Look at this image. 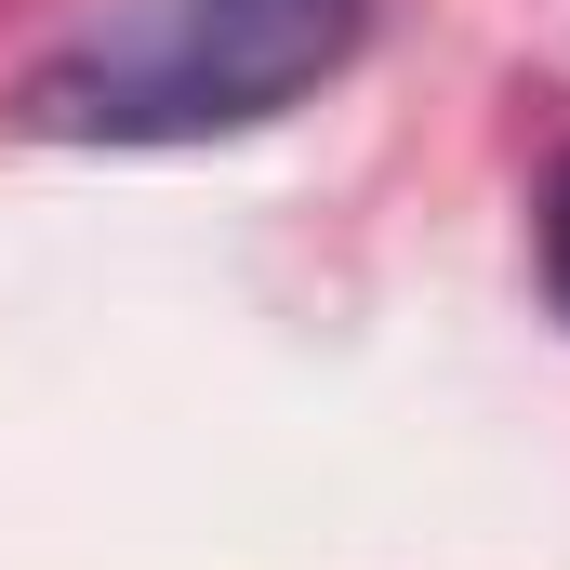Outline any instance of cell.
<instances>
[{"instance_id":"cell-2","label":"cell","mask_w":570,"mask_h":570,"mask_svg":"<svg viewBox=\"0 0 570 570\" xmlns=\"http://www.w3.org/2000/svg\"><path fill=\"white\" fill-rule=\"evenodd\" d=\"M544 292H558V318H570V159L544 173Z\"/></svg>"},{"instance_id":"cell-1","label":"cell","mask_w":570,"mask_h":570,"mask_svg":"<svg viewBox=\"0 0 570 570\" xmlns=\"http://www.w3.org/2000/svg\"><path fill=\"white\" fill-rule=\"evenodd\" d=\"M372 0H107L13 80V134L40 146H213L292 120L345 80Z\"/></svg>"}]
</instances>
